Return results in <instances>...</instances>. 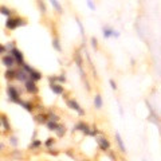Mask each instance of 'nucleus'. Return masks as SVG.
<instances>
[{
	"label": "nucleus",
	"instance_id": "nucleus-6",
	"mask_svg": "<svg viewBox=\"0 0 161 161\" xmlns=\"http://www.w3.org/2000/svg\"><path fill=\"white\" fill-rule=\"evenodd\" d=\"M28 78H30L32 82H36V80H39L40 78H42V74L39 73V71L34 70V68H31L30 71H28Z\"/></svg>",
	"mask_w": 161,
	"mask_h": 161
},
{
	"label": "nucleus",
	"instance_id": "nucleus-20",
	"mask_svg": "<svg viewBox=\"0 0 161 161\" xmlns=\"http://www.w3.org/2000/svg\"><path fill=\"white\" fill-rule=\"evenodd\" d=\"M56 133H58V136L59 137H62L63 136V133H65V128H63V126H58V129H56Z\"/></svg>",
	"mask_w": 161,
	"mask_h": 161
},
{
	"label": "nucleus",
	"instance_id": "nucleus-1",
	"mask_svg": "<svg viewBox=\"0 0 161 161\" xmlns=\"http://www.w3.org/2000/svg\"><path fill=\"white\" fill-rule=\"evenodd\" d=\"M26 22L22 19H15V18H8L7 19V23H5V26H7L8 30H13V28L19 27V26H24Z\"/></svg>",
	"mask_w": 161,
	"mask_h": 161
},
{
	"label": "nucleus",
	"instance_id": "nucleus-19",
	"mask_svg": "<svg viewBox=\"0 0 161 161\" xmlns=\"http://www.w3.org/2000/svg\"><path fill=\"white\" fill-rule=\"evenodd\" d=\"M53 46L55 47V50H56V51H60V50H62V47H60L58 39H54V40H53Z\"/></svg>",
	"mask_w": 161,
	"mask_h": 161
},
{
	"label": "nucleus",
	"instance_id": "nucleus-11",
	"mask_svg": "<svg viewBox=\"0 0 161 161\" xmlns=\"http://www.w3.org/2000/svg\"><path fill=\"white\" fill-rule=\"evenodd\" d=\"M11 12H12V11H11L10 8L4 7V5H1V7H0V13H1V15L8 16V18H10V16H11Z\"/></svg>",
	"mask_w": 161,
	"mask_h": 161
},
{
	"label": "nucleus",
	"instance_id": "nucleus-8",
	"mask_svg": "<svg viewBox=\"0 0 161 161\" xmlns=\"http://www.w3.org/2000/svg\"><path fill=\"white\" fill-rule=\"evenodd\" d=\"M15 78H18L19 80H23V82H26V80H28V74L26 73L24 70H20V71H18V73H16Z\"/></svg>",
	"mask_w": 161,
	"mask_h": 161
},
{
	"label": "nucleus",
	"instance_id": "nucleus-30",
	"mask_svg": "<svg viewBox=\"0 0 161 161\" xmlns=\"http://www.w3.org/2000/svg\"><path fill=\"white\" fill-rule=\"evenodd\" d=\"M56 79H58L59 82H65V80H66V78H65V77H58Z\"/></svg>",
	"mask_w": 161,
	"mask_h": 161
},
{
	"label": "nucleus",
	"instance_id": "nucleus-7",
	"mask_svg": "<svg viewBox=\"0 0 161 161\" xmlns=\"http://www.w3.org/2000/svg\"><path fill=\"white\" fill-rule=\"evenodd\" d=\"M3 65L5 66V67H12L13 65H15V60H13V58L11 55H7V56H3Z\"/></svg>",
	"mask_w": 161,
	"mask_h": 161
},
{
	"label": "nucleus",
	"instance_id": "nucleus-2",
	"mask_svg": "<svg viewBox=\"0 0 161 161\" xmlns=\"http://www.w3.org/2000/svg\"><path fill=\"white\" fill-rule=\"evenodd\" d=\"M8 95H10V101H12V102H16L19 103L20 102V98H19V91L16 90L13 86H10L8 87Z\"/></svg>",
	"mask_w": 161,
	"mask_h": 161
},
{
	"label": "nucleus",
	"instance_id": "nucleus-26",
	"mask_svg": "<svg viewBox=\"0 0 161 161\" xmlns=\"http://www.w3.org/2000/svg\"><path fill=\"white\" fill-rule=\"evenodd\" d=\"M77 24H78V26H79V30H80V34H82V35H83V26H82V24H80V22H79V20H77Z\"/></svg>",
	"mask_w": 161,
	"mask_h": 161
},
{
	"label": "nucleus",
	"instance_id": "nucleus-17",
	"mask_svg": "<svg viewBox=\"0 0 161 161\" xmlns=\"http://www.w3.org/2000/svg\"><path fill=\"white\" fill-rule=\"evenodd\" d=\"M103 36H105V38L113 36V30H110V28H103Z\"/></svg>",
	"mask_w": 161,
	"mask_h": 161
},
{
	"label": "nucleus",
	"instance_id": "nucleus-32",
	"mask_svg": "<svg viewBox=\"0 0 161 161\" xmlns=\"http://www.w3.org/2000/svg\"><path fill=\"white\" fill-rule=\"evenodd\" d=\"M4 50H5V47H4V46H0V54H3V53H4Z\"/></svg>",
	"mask_w": 161,
	"mask_h": 161
},
{
	"label": "nucleus",
	"instance_id": "nucleus-16",
	"mask_svg": "<svg viewBox=\"0 0 161 161\" xmlns=\"http://www.w3.org/2000/svg\"><path fill=\"white\" fill-rule=\"evenodd\" d=\"M19 105L24 106V107H26V110H28V111H31V110H32V105H31L30 102H23V101H20V102H19Z\"/></svg>",
	"mask_w": 161,
	"mask_h": 161
},
{
	"label": "nucleus",
	"instance_id": "nucleus-24",
	"mask_svg": "<svg viewBox=\"0 0 161 161\" xmlns=\"http://www.w3.org/2000/svg\"><path fill=\"white\" fill-rule=\"evenodd\" d=\"M39 7H40V11L44 13V12H46V7H44V4H42V1H40V0H39Z\"/></svg>",
	"mask_w": 161,
	"mask_h": 161
},
{
	"label": "nucleus",
	"instance_id": "nucleus-28",
	"mask_svg": "<svg viewBox=\"0 0 161 161\" xmlns=\"http://www.w3.org/2000/svg\"><path fill=\"white\" fill-rule=\"evenodd\" d=\"M53 144H54V138H48V141L46 142V145L50 146V145H53Z\"/></svg>",
	"mask_w": 161,
	"mask_h": 161
},
{
	"label": "nucleus",
	"instance_id": "nucleus-31",
	"mask_svg": "<svg viewBox=\"0 0 161 161\" xmlns=\"http://www.w3.org/2000/svg\"><path fill=\"white\" fill-rule=\"evenodd\" d=\"M91 43H93V46H94V47H97V40H95V38H93V39H91Z\"/></svg>",
	"mask_w": 161,
	"mask_h": 161
},
{
	"label": "nucleus",
	"instance_id": "nucleus-21",
	"mask_svg": "<svg viewBox=\"0 0 161 161\" xmlns=\"http://www.w3.org/2000/svg\"><path fill=\"white\" fill-rule=\"evenodd\" d=\"M48 116H50V120H51V121H54V122H56V121L59 120V118H58V116H56V114H54V113H50Z\"/></svg>",
	"mask_w": 161,
	"mask_h": 161
},
{
	"label": "nucleus",
	"instance_id": "nucleus-23",
	"mask_svg": "<svg viewBox=\"0 0 161 161\" xmlns=\"http://www.w3.org/2000/svg\"><path fill=\"white\" fill-rule=\"evenodd\" d=\"M86 1H87V5L91 8V10H95V5H94V3L91 1V0H86Z\"/></svg>",
	"mask_w": 161,
	"mask_h": 161
},
{
	"label": "nucleus",
	"instance_id": "nucleus-10",
	"mask_svg": "<svg viewBox=\"0 0 161 161\" xmlns=\"http://www.w3.org/2000/svg\"><path fill=\"white\" fill-rule=\"evenodd\" d=\"M98 144H99L101 149H103V150H106V149L109 148V142H107V140H105V138H98Z\"/></svg>",
	"mask_w": 161,
	"mask_h": 161
},
{
	"label": "nucleus",
	"instance_id": "nucleus-29",
	"mask_svg": "<svg viewBox=\"0 0 161 161\" xmlns=\"http://www.w3.org/2000/svg\"><path fill=\"white\" fill-rule=\"evenodd\" d=\"M11 142H12V145H16V144H18V141H16V137H12V138H11Z\"/></svg>",
	"mask_w": 161,
	"mask_h": 161
},
{
	"label": "nucleus",
	"instance_id": "nucleus-14",
	"mask_svg": "<svg viewBox=\"0 0 161 161\" xmlns=\"http://www.w3.org/2000/svg\"><path fill=\"white\" fill-rule=\"evenodd\" d=\"M51 4H53V7L55 8L58 12H62V5H60V3L58 1V0H50Z\"/></svg>",
	"mask_w": 161,
	"mask_h": 161
},
{
	"label": "nucleus",
	"instance_id": "nucleus-13",
	"mask_svg": "<svg viewBox=\"0 0 161 161\" xmlns=\"http://www.w3.org/2000/svg\"><path fill=\"white\" fill-rule=\"evenodd\" d=\"M94 106L97 109L102 107V98H101V95H95V98H94Z\"/></svg>",
	"mask_w": 161,
	"mask_h": 161
},
{
	"label": "nucleus",
	"instance_id": "nucleus-12",
	"mask_svg": "<svg viewBox=\"0 0 161 161\" xmlns=\"http://www.w3.org/2000/svg\"><path fill=\"white\" fill-rule=\"evenodd\" d=\"M116 140H117V144L120 145V149H121L122 152H125V150H126V148H125V145H123V142H122V138H121V136H120L118 133L116 134Z\"/></svg>",
	"mask_w": 161,
	"mask_h": 161
},
{
	"label": "nucleus",
	"instance_id": "nucleus-25",
	"mask_svg": "<svg viewBox=\"0 0 161 161\" xmlns=\"http://www.w3.org/2000/svg\"><path fill=\"white\" fill-rule=\"evenodd\" d=\"M39 145H40V141H34L30 146H31V148H35V146H39Z\"/></svg>",
	"mask_w": 161,
	"mask_h": 161
},
{
	"label": "nucleus",
	"instance_id": "nucleus-15",
	"mask_svg": "<svg viewBox=\"0 0 161 161\" xmlns=\"http://www.w3.org/2000/svg\"><path fill=\"white\" fill-rule=\"evenodd\" d=\"M47 126H48V129H50V130H56L59 125H58L56 122H54V121H48V122H47Z\"/></svg>",
	"mask_w": 161,
	"mask_h": 161
},
{
	"label": "nucleus",
	"instance_id": "nucleus-9",
	"mask_svg": "<svg viewBox=\"0 0 161 161\" xmlns=\"http://www.w3.org/2000/svg\"><path fill=\"white\" fill-rule=\"evenodd\" d=\"M51 90L55 94H62L63 93V86L58 85V83H53V85H51Z\"/></svg>",
	"mask_w": 161,
	"mask_h": 161
},
{
	"label": "nucleus",
	"instance_id": "nucleus-22",
	"mask_svg": "<svg viewBox=\"0 0 161 161\" xmlns=\"http://www.w3.org/2000/svg\"><path fill=\"white\" fill-rule=\"evenodd\" d=\"M1 121H3V123H4V126H5V129H10V126H8V121H7V118H5V117H3L1 118Z\"/></svg>",
	"mask_w": 161,
	"mask_h": 161
},
{
	"label": "nucleus",
	"instance_id": "nucleus-4",
	"mask_svg": "<svg viewBox=\"0 0 161 161\" xmlns=\"http://www.w3.org/2000/svg\"><path fill=\"white\" fill-rule=\"evenodd\" d=\"M67 105L70 106V107L73 109V110H77V111H78V113L80 114V116H82V114H85V111H83L82 109H80L79 103L77 102L75 99H68V101H67Z\"/></svg>",
	"mask_w": 161,
	"mask_h": 161
},
{
	"label": "nucleus",
	"instance_id": "nucleus-27",
	"mask_svg": "<svg viewBox=\"0 0 161 161\" xmlns=\"http://www.w3.org/2000/svg\"><path fill=\"white\" fill-rule=\"evenodd\" d=\"M110 85H111V89H113V90H116V89H117V86H116V82H114L113 79H110Z\"/></svg>",
	"mask_w": 161,
	"mask_h": 161
},
{
	"label": "nucleus",
	"instance_id": "nucleus-5",
	"mask_svg": "<svg viewBox=\"0 0 161 161\" xmlns=\"http://www.w3.org/2000/svg\"><path fill=\"white\" fill-rule=\"evenodd\" d=\"M26 90L28 91V93H34L35 94L36 91H38V87H36V85H35V82H32L31 79H28V80H26Z\"/></svg>",
	"mask_w": 161,
	"mask_h": 161
},
{
	"label": "nucleus",
	"instance_id": "nucleus-18",
	"mask_svg": "<svg viewBox=\"0 0 161 161\" xmlns=\"http://www.w3.org/2000/svg\"><path fill=\"white\" fill-rule=\"evenodd\" d=\"M15 75H16V73H15L13 70H10V68H8V70L5 71V77H7L8 79H10V78H11V79L15 78Z\"/></svg>",
	"mask_w": 161,
	"mask_h": 161
},
{
	"label": "nucleus",
	"instance_id": "nucleus-3",
	"mask_svg": "<svg viewBox=\"0 0 161 161\" xmlns=\"http://www.w3.org/2000/svg\"><path fill=\"white\" fill-rule=\"evenodd\" d=\"M11 56H12L13 60L18 62L20 66L24 63V62H23V54H22V51L18 50V48H12V50H11Z\"/></svg>",
	"mask_w": 161,
	"mask_h": 161
}]
</instances>
